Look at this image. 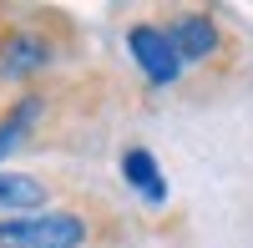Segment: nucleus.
<instances>
[{"mask_svg":"<svg viewBox=\"0 0 253 248\" xmlns=\"http://www.w3.org/2000/svg\"><path fill=\"white\" fill-rule=\"evenodd\" d=\"M117 172H122V182H126V193H132L147 213H162L167 203H172V182H167V172H162V162H157L152 147H142V142L122 147Z\"/></svg>","mask_w":253,"mask_h":248,"instance_id":"nucleus-6","label":"nucleus"},{"mask_svg":"<svg viewBox=\"0 0 253 248\" xmlns=\"http://www.w3.org/2000/svg\"><path fill=\"white\" fill-rule=\"evenodd\" d=\"M51 198L56 193H51V182L41 172H31V167H0V223L51 208Z\"/></svg>","mask_w":253,"mask_h":248,"instance_id":"nucleus-7","label":"nucleus"},{"mask_svg":"<svg viewBox=\"0 0 253 248\" xmlns=\"http://www.w3.org/2000/svg\"><path fill=\"white\" fill-rule=\"evenodd\" d=\"M162 26H167V36H172V46H177V56H182L187 71L218 61L223 46H228V36H223V26H218L213 10H177V15H167Z\"/></svg>","mask_w":253,"mask_h":248,"instance_id":"nucleus-4","label":"nucleus"},{"mask_svg":"<svg viewBox=\"0 0 253 248\" xmlns=\"http://www.w3.org/2000/svg\"><path fill=\"white\" fill-rule=\"evenodd\" d=\"M61 61V46L41 26H5L0 31V81L15 91H36V81Z\"/></svg>","mask_w":253,"mask_h":248,"instance_id":"nucleus-2","label":"nucleus"},{"mask_svg":"<svg viewBox=\"0 0 253 248\" xmlns=\"http://www.w3.org/2000/svg\"><path fill=\"white\" fill-rule=\"evenodd\" d=\"M122 46H126V61L137 66V76L152 91H172L187 76V66H182V56H177V46H172L162 20H132L122 31Z\"/></svg>","mask_w":253,"mask_h":248,"instance_id":"nucleus-3","label":"nucleus"},{"mask_svg":"<svg viewBox=\"0 0 253 248\" xmlns=\"http://www.w3.org/2000/svg\"><path fill=\"white\" fill-rule=\"evenodd\" d=\"M91 243H96V218L71 203H51L41 213L0 223V248H91Z\"/></svg>","mask_w":253,"mask_h":248,"instance_id":"nucleus-1","label":"nucleus"},{"mask_svg":"<svg viewBox=\"0 0 253 248\" xmlns=\"http://www.w3.org/2000/svg\"><path fill=\"white\" fill-rule=\"evenodd\" d=\"M51 112V96L46 91H15L5 107H0V167H15V157L31 147V137L41 132V122Z\"/></svg>","mask_w":253,"mask_h":248,"instance_id":"nucleus-5","label":"nucleus"}]
</instances>
